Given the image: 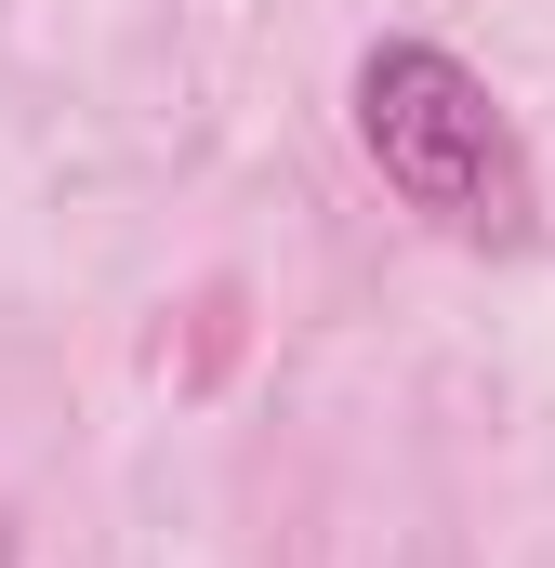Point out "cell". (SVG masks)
Here are the masks:
<instances>
[{"mask_svg":"<svg viewBox=\"0 0 555 568\" xmlns=\"http://www.w3.org/2000/svg\"><path fill=\"white\" fill-rule=\"evenodd\" d=\"M357 145L384 159V185L436 212L450 239H516L529 225V159H516V120L490 106V80L436 40H384L357 67Z\"/></svg>","mask_w":555,"mask_h":568,"instance_id":"6da1fadb","label":"cell"}]
</instances>
